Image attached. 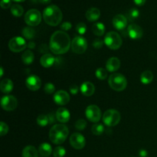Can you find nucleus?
<instances>
[{
  "label": "nucleus",
  "instance_id": "nucleus-1",
  "mask_svg": "<svg viewBox=\"0 0 157 157\" xmlns=\"http://www.w3.org/2000/svg\"><path fill=\"white\" fill-rule=\"evenodd\" d=\"M71 46L70 37L64 31H57L52 35L49 47L52 53L55 55H63L69 50Z\"/></svg>",
  "mask_w": 157,
  "mask_h": 157
},
{
  "label": "nucleus",
  "instance_id": "nucleus-2",
  "mask_svg": "<svg viewBox=\"0 0 157 157\" xmlns=\"http://www.w3.org/2000/svg\"><path fill=\"white\" fill-rule=\"evenodd\" d=\"M62 12L55 5H50L44 9L43 18L46 24L51 26H57L62 21Z\"/></svg>",
  "mask_w": 157,
  "mask_h": 157
},
{
  "label": "nucleus",
  "instance_id": "nucleus-3",
  "mask_svg": "<svg viewBox=\"0 0 157 157\" xmlns=\"http://www.w3.org/2000/svg\"><path fill=\"white\" fill-rule=\"evenodd\" d=\"M69 130L64 124H55L49 131V139L53 144L59 145L63 144L68 136Z\"/></svg>",
  "mask_w": 157,
  "mask_h": 157
},
{
  "label": "nucleus",
  "instance_id": "nucleus-4",
  "mask_svg": "<svg viewBox=\"0 0 157 157\" xmlns=\"http://www.w3.org/2000/svg\"><path fill=\"white\" fill-rule=\"evenodd\" d=\"M108 84L115 91H123L127 86V80L122 74L113 73L109 77Z\"/></svg>",
  "mask_w": 157,
  "mask_h": 157
},
{
  "label": "nucleus",
  "instance_id": "nucleus-5",
  "mask_svg": "<svg viewBox=\"0 0 157 157\" xmlns=\"http://www.w3.org/2000/svg\"><path fill=\"white\" fill-rule=\"evenodd\" d=\"M104 44L111 50H117L122 45V38L116 32H109L104 37Z\"/></svg>",
  "mask_w": 157,
  "mask_h": 157
},
{
  "label": "nucleus",
  "instance_id": "nucleus-6",
  "mask_svg": "<svg viewBox=\"0 0 157 157\" xmlns=\"http://www.w3.org/2000/svg\"><path fill=\"white\" fill-rule=\"evenodd\" d=\"M103 122L107 127H114L117 125L121 119V113L114 109H110L104 112L103 115Z\"/></svg>",
  "mask_w": 157,
  "mask_h": 157
},
{
  "label": "nucleus",
  "instance_id": "nucleus-7",
  "mask_svg": "<svg viewBox=\"0 0 157 157\" xmlns=\"http://www.w3.org/2000/svg\"><path fill=\"white\" fill-rule=\"evenodd\" d=\"M24 19L28 25L37 26L41 21V14L37 9H29L25 15Z\"/></svg>",
  "mask_w": 157,
  "mask_h": 157
},
{
  "label": "nucleus",
  "instance_id": "nucleus-8",
  "mask_svg": "<svg viewBox=\"0 0 157 157\" xmlns=\"http://www.w3.org/2000/svg\"><path fill=\"white\" fill-rule=\"evenodd\" d=\"M87 48V40L82 36H76L71 41V49L73 52L78 55L84 53Z\"/></svg>",
  "mask_w": 157,
  "mask_h": 157
},
{
  "label": "nucleus",
  "instance_id": "nucleus-9",
  "mask_svg": "<svg viewBox=\"0 0 157 157\" xmlns=\"http://www.w3.org/2000/svg\"><path fill=\"white\" fill-rule=\"evenodd\" d=\"M27 46L25 40L22 37H14V38H11L9 42V48L10 51H12V52H15V53L24 51Z\"/></svg>",
  "mask_w": 157,
  "mask_h": 157
},
{
  "label": "nucleus",
  "instance_id": "nucleus-10",
  "mask_svg": "<svg viewBox=\"0 0 157 157\" xmlns=\"http://www.w3.org/2000/svg\"><path fill=\"white\" fill-rule=\"evenodd\" d=\"M85 115L89 121L97 124L101 118V109L96 105H90L86 108Z\"/></svg>",
  "mask_w": 157,
  "mask_h": 157
},
{
  "label": "nucleus",
  "instance_id": "nucleus-11",
  "mask_svg": "<svg viewBox=\"0 0 157 157\" xmlns=\"http://www.w3.org/2000/svg\"><path fill=\"white\" fill-rule=\"evenodd\" d=\"M1 106L6 111H12L15 110L18 106V101L12 95H6L2 98Z\"/></svg>",
  "mask_w": 157,
  "mask_h": 157
},
{
  "label": "nucleus",
  "instance_id": "nucleus-12",
  "mask_svg": "<svg viewBox=\"0 0 157 157\" xmlns=\"http://www.w3.org/2000/svg\"><path fill=\"white\" fill-rule=\"evenodd\" d=\"M70 144L75 150H81L85 147V138L81 133H75L70 136Z\"/></svg>",
  "mask_w": 157,
  "mask_h": 157
},
{
  "label": "nucleus",
  "instance_id": "nucleus-13",
  "mask_svg": "<svg viewBox=\"0 0 157 157\" xmlns=\"http://www.w3.org/2000/svg\"><path fill=\"white\" fill-rule=\"evenodd\" d=\"M26 87L32 91L39 90L41 86V81L37 75H30L28 77L25 81Z\"/></svg>",
  "mask_w": 157,
  "mask_h": 157
},
{
  "label": "nucleus",
  "instance_id": "nucleus-14",
  "mask_svg": "<svg viewBox=\"0 0 157 157\" xmlns=\"http://www.w3.org/2000/svg\"><path fill=\"white\" fill-rule=\"evenodd\" d=\"M54 101L58 105H66L70 101V95L65 90H60L57 91L54 95Z\"/></svg>",
  "mask_w": 157,
  "mask_h": 157
},
{
  "label": "nucleus",
  "instance_id": "nucleus-15",
  "mask_svg": "<svg viewBox=\"0 0 157 157\" xmlns=\"http://www.w3.org/2000/svg\"><path fill=\"white\" fill-rule=\"evenodd\" d=\"M113 25L116 29L119 31H122L127 27V18L125 15L122 14L116 15L113 18Z\"/></svg>",
  "mask_w": 157,
  "mask_h": 157
},
{
  "label": "nucleus",
  "instance_id": "nucleus-16",
  "mask_svg": "<svg viewBox=\"0 0 157 157\" xmlns=\"http://www.w3.org/2000/svg\"><path fill=\"white\" fill-rule=\"evenodd\" d=\"M127 32H128L130 38H132V39L141 38L143 36V34H144L142 28L136 24L130 25L128 29H127Z\"/></svg>",
  "mask_w": 157,
  "mask_h": 157
},
{
  "label": "nucleus",
  "instance_id": "nucleus-17",
  "mask_svg": "<svg viewBox=\"0 0 157 157\" xmlns=\"http://www.w3.org/2000/svg\"><path fill=\"white\" fill-rule=\"evenodd\" d=\"M55 115H56L57 121L61 123H64V124L68 122L71 117L70 112L66 108H64V107H61V108L58 109Z\"/></svg>",
  "mask_w": 157,
  "mask_h": 157
},
{
  "label": "nucleus",
  "instance_id": "nucleus-18",
  "mask_svg": "<svg viewBox=\"0 0 157 157\" xmlns=\"http://www.w3.org/2000/svg\"><path fill=\"white\" fill-rule=\"evenodd\" d=\"M121 67V61L119 58L116 57H113L107 60L106 63V68L107 71L110 72H115L118 70Z\"/></svg>",
  "mask_w": 157,
  "mask_h": 157
},
{
  "label": "nucleus",
  "instance_id": "nucleus-19",
  "mask_svg": "<svg viewBox=\"0 0 157 157\" xmlns=\"http://www.w3.org/2000/svg\"><path fill=\"white\" fill-rule=\"evenodd\" d=\"M81 94L85 97H90L94 94L95 91V87L92 83L89 81L84 82L80 87Z\"/></svg>",
  "mask_w": 157,
  "mask_h": 157
},
{
  "label": "nucleus",
  "instance_id": "nucleus-20",
  "mask_svg": "<svg viewBox=\"0 0 157 157\" xmlns=\"http://www.w3.org/2000/svg\"><path fill=\"white\" fill-rule=\"evenodd\" d=\"M56 62V58L51 54H45V55H42L40 59V63H41V66L45 68H48L53 66Z\"/></svg>",
  "mask_w": 157,
  "mask_h": 157
},
{
  "label": "nucleus",
  "instance_id": "nucleus-21",
  "mask_svg": "<svg viewBox=\"0 0 157 157\" xmlns=\"http://www.w3.org/2000/svg\"><path fill=\"white\" fill-rule=\"evenodd\" d=\"M86 18L89 21H97L98 18L101 16V12L98 8L92 7L87 9V12L85 13Z\"/></svg>",
  "mask_w": 157,
  "mask_h": 157
},
{
  "label": "nucleus",
  "instance_id": "nucleus-22",
  "mask_svg": "<svg viewBox=\"0 0 157 157\" xmlns=\"http://www.w3.org/2000/svg\"><path fill=\"white\" fill-rule=\"evenodd\" d=\"M1 91L4 94H9L13 90V82L9 78L2 80L0 84Z\"/></svg>",
  "mask_w": 157,
  "mask_h": 157
},
{
  "label": "nucleus",
  "instance_id": "nucleus-23",
  "mask_svg": "<svg viewBox=\"0 0 157 157\" xmlns=\"http://www.w3.org/2000/svg\"><path fill=\"white\" fill-rule=\"evenodd\" d=\"M38 153L42 157H48L50 156L52 153V146L47 143L41 144L38 148Z\"/></svg>",
  "mask_w": 157,
  "mask_h": 157
},
{
  "label": "nucleus",
  "instance_id": "nucleus-24",
  "mask_svg": "<svg viewBox=\"0 0 157 157\" xmlns=\"http://www.w3.org/2000/svg\"><path fill=\"white\" fill-rule=\"evenodd\" d=\"M22 157H38V153L33 146H27L22 150Z\"/></svg>",
  "mask_w": 157,
  "mask_h": 157
},
{
  "label": "nucleus",
  "instance_id": "nucleus-25",
  "mask_svg": "<svg viewBox=\"0 0 157 157\" xmlns=\"http://www.w3.org/2000/svg\"><path fill=\"white\" fill-rule=\"evenodd\" d=\"M92 32L97 36H102L105 32V26L102 22H95L92 25Z\"/></svg>",
  "mask_w": 157,
  "mask_h": 157
},
{
  "label": "nucleus",
  "instance_id": "nucleus-26",
  "mask_svg": "<svg viewBox=\"0 0 157 157\" xmlns=\"http://www.w3.org/2000/svg\"><path fill=\"white\" fill-rule=\"evenodd\" d=\"M153 74L151 71H145L140 75V81L144 84H149L153 81Z\"/></svg>",
  "mask_w": 157,
  "mask_h": 157
},
{
  "label": "nucleus",
  "instance_id": "nucleus-27",
  "mask_svg": "<svg viewBox=\"0 0 157 157\" xmlns=\"http://www.w3.org/2000/svg\"><path fill=\"white\" fill-rule=\"evenodd\" d=\"M35 59V56H34L33 52L31 50H27L22 54L21 55V60L22 62L25 64H31L34 61Z\"/></svg>",
  "mask_w": 157,
  "mask_h": 157
},
{
  "label": "nucleus",
  "instance_id": "nucleus-28",
  "mask_svg": "<svg viewBox=\"0 0 157 157\" xmlns=\"http://www.w3.org/2000/svg\"><path fill=\"white\" fill-rule=\"evenodd\" d=\"M11 13L15 17H20L23 15L24 12V9L21 6L18 4H13L11 6Z\"/></svg>",
  "mask_w": 157,
  "mask_h": 157
},
{
  "label": "nucleus",
  "instance_id": "nucleus-29",
  "mask_svg": "<svg viewBox=\"0 0 157 157\" xmlns=\"http://www.w3.org/2000/svg\"><path fill=\"white\" fill-rule=\"evenodd\" d=\"M22 35L27 39H32L35 35V29L32 27H25L22 30Z\"/></svg>",
  "mask_w": 157,
  "mask_h": 157
},
{
  "label": "nucleus",
  "instance_id": "nucleus-30",
  "mask_svg": "<svg viewBox=\"0 0 157 157\" xmlns=\"http://www.w3.org/2000/svg\"><path fill=\"white\" fill-rule=\"evenodd\" d=\"M104 131V127L103 124H95L94 125L92 126L91 127V132L93 133L94 135L96 136H100V135L103 134Z\"/></svg>",
  "mask_w": 157,
  "mask_h": 157
},
{
  "label": "nucleus",
  "instance_id": "nucleus-31",
  "mask_svg": "<svg viewBox=\"0 0 157 157\" xmlns=\"http://www.w3.org/2000/svg\"><path fill=\"white\" fill-rule=\"evenodd\" d=\"M37 124L40 127H46L49 124V119L48 116L45 114H41L37 117Z\"/></svg>",
  "mask_w": 157,
  "mask_h": 157
},
{
  "label": "nucleus",
  "instance_id": "nucleus-32",
  "mask_svg": "<svg viewBox=\"0 0 157 157\" xmlns=\"http://www.w3.org/2000/svg\"><path fill=\"white\" fill-rule=\"evenodd\" d=\"M139 15L140 12L137 9H136V8H132V9H130L129 12H127V18H128L130 21L136 19V18L139 17Z\"/></svg>",
  "mask_w": 157,
  "mask_h": 157
},
{
  "label": "nucleus",
  "instance_id": "nucleus-33",
  "mask_svg": "<svg viewBox=\"0 0 157 157\" xmlns=\"http://www.w3.org/2000/svg\"><path fill=\"white\" fill-rule=\"evenodd\" d=\"M95 75L98 79L103 81L107 78V70L103 68V67H100V68L97 69Z\"/></svg>",
  "mask_w": 157,
  "mask_h": 157
},
{
  "label": "nucleus",
  "instance_id": "nucleus-34",
  "mask_svg": "<svg viewBox=\"0 0 157 157\" xmlns=\"http://www.w3.org/2000/svg\"><path fill=\"white\" fill-rule=\"evenodd\" d=\"M66 154V150L62 147H57L53 151L54 157H64Z\"/></svg>",
  "mask_w": 157,
  "mask_h": 157
},
{
  "label": "nucleus",
  "instance_id": "nucleus-35",
  "mask_svg": "<svg viewBox=\"0 0 157 157\" xmlns=\"http://www.w3.org/2000/svg\"><path fill=\"white\" fill-rule=\"evenodd\" d=\"M76 31L80 35H84L87 32V26L84 22H79L76 25Z\"/></svg>",
  "mask_w": 157,
  "mask_h": 157
},
{
  "label": "nucleus",
  "instance_id": "nucleus-36",
  "mask_svg": "<svg viewBox=\"0 0 157 157\" xmlns=\"http://www.w3.org/2000/svg\"><path fill=\"white\" fill-rule=\"evenodd\" d=\"M86 126H87V123L83 119L78 120L75 123V128L78 130H84L85 129Z\"/></svg>",
  "mask_w": 157,
  "mask_h": 157
},
{
  "label": "nucleus",
  "instance_id": "nucleus-37",
  "mask_svg": "<svg viewBox=\"0 0 157 157\" xmlns=\"http://www.w3.org/2000/svg\"><path fill=\"white\" fill-rule=\"evenodd\" d=\"M44 90L46 94H53L55 92V87L52 83H47L44 85Z\"/></svg>",
  "mask_w": 157,
  "mask_h": 157
},
{
  "label": "nucleus",
  "instance_id": "nucleus-38",
  "mask_svg": "<svg viewBox=\"0 0 157 157\" xmlns=\"http://www.w3.org/2000/svg\"><path fill=\"white\" fill-rule=\"evenodd\" d=\"M9 132V126L4 122H1L0 124V135L2 136L6 135Z\"/></svg>",
  "mask_w": 157,
  "mask_h": 157
},
{
  "label": "nucleus",
  "instance_id": "nucleus-39",
  "mask_svg": "<svg viewBox=\"0 0 157 157\" xmlns=\"http://www.w3.org/2000/svg\"><path fill=\"white\" fill-rule=\"evenodd\" d=\"M71 28H72V25L71 23L69 22V21H65V22H63L62 24L61 25V29L64 31V32L69 31Z\"/></svg>",
  "mask_w": 157,
  "mask_h": 157
},
{
  "label": "nucleus",
  "instance_id": "nucleus-40",
  "mask_svg": "<svg viewBox=\"0 0 157 157\" xmlns=\"http://www.w3.org/2000/svg\"><path fill=\"white\" fill-rule=\"evenodd\" d=\"M103 44H104V41H102L100 38H98V39L94 40L93 43V46L96 49H100L103 47Z\"/></svg>",
  "mask_w": 157,
  "mask_h": 157
},
{
  "label": "nucleus",
  "instance_id": "nucleus-41",
  "mask_svg": "<svg viewBox=\"0 0 157 157\" xmlns=\"http://www.w3.org/2000/svg\"><path fill=\"white\" fill-rule=\"evenodd\" d=\"M11 4H12V1H11V0H2L1 3H0L1 7L4 9L11 7V6H12Z\"/></svg>",
  "mask_w": 157,
  "mask_h": 157
},
{
  "label": "nucleus",
  "instance_id": "nucleus-42",
  "mask_svg": "<svg viewBox=\"0 0 157 157\" xmlns=\"http://www.w3.org/2000/svg\"><path fill=\"white\" fill-rule=\"evenodd\" d=\"M69 89H70V92L72 94H77L78 93V90H79V88H78V87L76 85V84H73V85H71Z\"/></svg>",
  "mask_w": 157,
  "mask_h": 157
},
{
  "label": "nucleus",
  "instance_id": "nucleus-43",
  "mask_svg": "<svg viewBox=\"0 0 157 157\" xmlns=\"http://www.w3.org/2000/svg\"><path fill=\"white\" fill-rule=\"evenodd\" d=\"M48 116V119H49V124H54V123L55 122V119H57L56 115H55L54 113H49Z\"/></svg>",
  "mask_w": 157,
  "mask_h": 157
},
{
  "label": "nucleus",
  "instance_id": "nucleus-44",
  "mask_svg": "<svg viewBox=\"0 0 157 157\" xmlns=\"http://www.w3.org/2000/svg\"><path fill=\"white\" fill-rule=\"evenodd\" d=\"M140 157H147L148 156V152L145 150H140L139 151Z\"/></svg>",
  "mask_w": 157,
  "mask_h": 157
},
{
  "label": "nucleus",
  "instance_id": "nucleus-45",
  "mask_svg": "<svg viewBox=\"0 0 157 157\" xmlns=\"http://www.w3.org/2000/svg\"><path fill=\"white\" fill-rule=\"evenodd\" d=\"M146 1H147V0H133L135 4H136V6H144V5L146 3Z\"/></svg>",
  "mask_w": 157,
  "mask_h": 157
},
{
  "label": "nucleus",
  "instance_id": "nucleus-46",
  "mask_svg": "<svg viewBox=\"0 0 157 157\" xmlns=\"http://www.w3.org/2000/svg\"><path fill=\"white\" fill-rule=\"evenodd\" d=\"M28 47H29V48H31V49L35 48V42H33V41H32V42H29V44H28Z\"/></svg>",
  "mask_w": 157,
  "mask_h": 157
},
{
  "label": "nucleus",
  "instance_id": "nucleus-47",
  "mask_svg": "<svg viewBox=\"0 0 157 157\" xmlns=\"http://www.w3.org/2000/svg\"><path fill=\"white\" fill-rule=\"evenodd\" d=\"M40 3H42V4H48L51 2V0H38Z\"/></svg>",
  "mask_w": 157,
  "mask_h": 157
},
{
  "label": "nucleus",
  "instance_id": "nucleus-48",
  "mask_svg": "<svg viewBox=\"0 0 157 157\" xmlns=\"http://www.w3.org/2000/svg\"><path fill=\"white\" fill-rule=\"evenodd\" d=\"M3 74H4V71H3V67H1V74H0V77H2L3 76Z\"/></svg>",
  "mask_w": 157,
  "mask_h": 157
},
{
  "label": "nucleus",
  "instance_id": "nucleus-49",
  "mask_svg": "<svg viewBox=\"0 0 157 157\" xmlns=\"http://www.w3.org/2000/svg\"><path fill=\"white\" fill-rule=\"evenodd\" d=\"M13 1L17 2H24L25 1V0H13Z\"/></svg>",
  "mask_w": 157,
  "mask_h": 157
}]
</instances>
